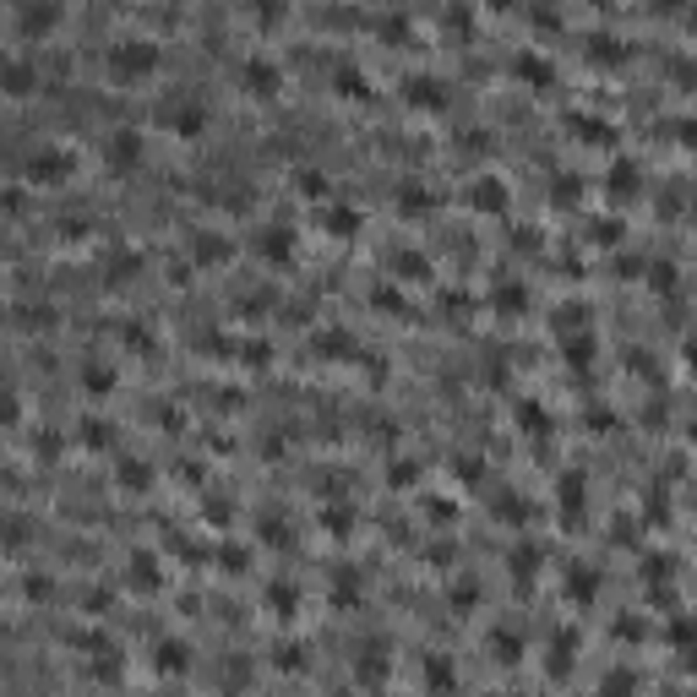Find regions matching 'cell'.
I'll use <instances>...</instances> for the list:
<instances>
[{"label":"cell","instance_id":"14","mask_svg":"<svg viewBox=\"0 0 697 697\" xmlns=\"http://www.w3.org/2000/svg\"><path fill=\"white\" fill-rule=\"evenodd\" d=\"M82 387H93V392H109V387H115V371H109L104 360H88V366H82Z\"/></svg>","mask_w":697,"mask_h":697},{"label":"cell","instance_id":"10","mask_svg":"<svg viewBox=\"0 0 697 697\" xmlns=\"http://www.w3.org/2000/svg\"><path fill=\"white\" fill-rule=\"evenodd\" d=\"M136 267H142V256H136L131 245H109V251H104V267H99V278H104L109 289H120L125 278H136Z\"/></svg>","mask_w":697,"mask_h":697},{"label":"cell","instance_id":"19","mask_svg":"<svg viewBox=\"0 0 697 697\" xmlns=\"http://www.w3.org/2000/svg\"><path fill=\"white\" fill-rule=\"evenodd\" d=\"M686 28H697V6H692V12H686Z\"/></svg>","mask_w":697,"mask_h":697},{"label":"cell","instance_id":"1","mask_svg":"<svg viewBox=\"0 0 697 697\" xmlns=\"http://www.w3.org/2000/svg\"><path fill=\"white\" fill-rule=\"evenodd\" d=\"M104 82H115V88H136V82H148V77H159V65H164V44L153 39V33H142V28H125V33H109V44H104Z\"/></svg>","mask_w":697,"mask_h":697},{"label":"cell","instance_id":"13","mask_svg":"<svg viewBox=\"0 0 697 697\" xmlns=\"http://www.w3.org/2000/svg\"><path fill=\"white\" fill-rule=\"evenodd\" d=\"M403 99H409V104H442V77H431V72H414Z\"/></svg>","mask_w":697,"mask_h":697},{"label":"cell","instance_id":"3","mask_svg":"<svg viewBox=\"0 0 697 697\" xmlns=\"http://www.w3.org/2000/svg\"><path fill=\"white\" fill-rule=\"evenodd\" d=\"M77 169H82L77 148H72V142H55V136H44V142L28 148V159H22V185H65Z\"/></svg>","mask_w":697,"mask_h":697},{"label":"cell","instance_id":"5","mask_svg":"<svg viewBox=\"0 0 697 697\" xmlns=\"http://www.w3.org/2000/svg\"><path fill=\"white\" fill-rule=\"evenodd\" d=\"M142 159H148V136L136 131V125H109V131L99 136V164H104L109 175L142 169Z\"/></svg>","mask_w":697,"mask_h":697},{"label":"cell","instance_id":"17","mask_svg":"<svg viewBox=\"0 0 697 697\" xmlns=\"http://www.w3.org/2000/svg\"><path fill=\"white\" fill-rule=\"evenodd\" d=\"M327 229H332V235H355V213H343V207H332V213H327Z\"/></svg>","mask_w":697,"mask_h":697},{"label":"cell","instance_id":"8","mask_svg":"<svg viewBox=\"0 0 697 697\" xmlns=\"http://www.w3.org/2000/svg\"><path fill=\"white\" fill-rule=\"evenodd\" d=\"M235 256V240L229 235H219V229H191V240H185V262H196V267H224Z\"/></svg>","mask_w":697,"mask_h":697},{"label":"cell","instance_id":"11","mask_svg":"<svg viewBox=\"0 0 697 697\" xmlns=\"http://www.w3.org/2000/svg\"><path fill=\"white\" fill-rule=\"evenodd\" d=\"M12 322H17L22 332H49V327L60 322V311L44 305V300H17V305H12Z\"/></svg>","mask_w":697,"mask_h":697},{"label":"cell","instance_id":"16","mask_svg":"<svg viewBox=\"0 0 697 697\" xmlns=\"http://www.w3.org/2000/svg\"><path fill=\"white\" fill-rule=\"evenodd\" d=\"M77 431H82V442H88V447H109V426H104V420H82Z\"/></svg>","mask_w":697,"mask_h":697},{"label":"cell","instance_id":"6","mask_svg":"<svg viewBox=\"0 0 697 697\" xmlns=\"http://www.w3.org/2000/svg\"><path fill=\"white\" fill-rule=\"evenodd\" d=\"M235 77L251 99H278V88H284V60H278L272 49H245L240 65H235Z\"/></svg>","mask_w":697,"mask_h":697},{"label":"cell","instance_id":"4","mask_svg":"<svg viewBox=\"0 0 697 697\" xmlns=\"http://www.w3.org/2000/svg\"><path fill=\"white\" fill-rule=\"evenodd\" d=\"M60 0H12L6 6V28L17 44H44L49 49V33L60 28Z\"/></svg>","mask_w":697,"mask_h":697},{"label":"cell","instance_id":"15","mask_svg":"<svg viewBox=\"0 0 697 697\" xmlns=\"http://www.w3.org/2000/svg\"><path fill=\"white\" fill-rule=\"evenodd\" d=\"M338 93H355V99H366V93H371L360 65H338Z\"/></svg>","mask_w":697,"mask_h":697},{"label":"cell","instance_id":"2","mask_svg":"<svg viewBox=\"0 0 697 697\" xmlns=\"http://www.w3.org/2000/svg\"><path fill=\"white\" fill-rule=\"evenodd\" d=\"M207 115L213 109H207V99L196 88H164L153 104V125H164L169 136H185V142L207 131Z\"/></svg>","mask_w":697,"mask_h":697},{"label":"cell","instance_id":"7","mask_svg":"<svg viewBox=\"0 0 697 697\" xmlns=\"http://www.w3.org/2000/svg\"><path fill=\"white\" fill-rule=\"evenodd\" d=\"M0 88H6V99H28V93L49 88V82H44V55H33V49H6V55H0Z\"/></svg>","mask_w":697,"mask_h":697},{"label":"cell","instance_id":"18","mask_svg":"<svg viewBox=\"0 0 697 697\" xmlns=\"http://www.w3.org/2000/svg\"><path fill=\"white\" fill-rule=\"evenodd\" d=\"M120 474H125V485H148V463H120Z\"/></svg>","mask_w":697,"mask_h":697},{"label":"cell","instance_id":"9","mask_svg":"<svg viewBox=\"0 0 697 697\" xmlns=\"http://www.w3.org/2000/svg\"><path fill=\"white\" fill-rule=\"evenodd\" d=\"M469 207H479V213H507V185L496 180V175H479V180H469Z\"/></svg>","mask_w":697,"mask_h":697},{"label":"cell","instance_id":"12","mask_svg":"<svg viewBox=\"0 0 697 697\" xmlns=\"http://www.w3.org/2000/svg\"><path fill=\"white\" fill-rule=\"evenodd\" d=\"M256 251L272 256V262H289V256H295V235H289L284 224H267V229L256 235Z\"/></svg>","mask_w":697,"mask_h":697}]
</instances>
